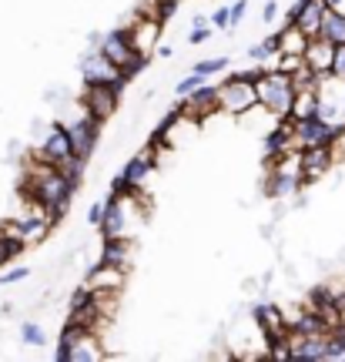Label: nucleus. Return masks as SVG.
Listing matches in <instances>:
<instances>
[{
	"label": "nucleus",
	"mask_w": 345,
	"mask_h": 362,
	"mask_svg": "<svg viewBox=\"0 0 345 362\" xmlns=\"http://www.w3.org/2000/svg\"><path fill=\"white\" fill-rule=\"evenodd\" d=\"M74 192H77V185L67 178L64 171L54 168V165H44V161L34 158V165H30V171H27V178H24V194L37 208H44L47 218L51 221L64 218Z\"/></svg>",
	"instance_id": "nucleus-1"
},
{
	"label": "nucleus",
	"mask_w": 345,
	"mask_h": 362,
	"mask_svg": "<svg viewBox=\"0 0 345 362\" xmlns=\"http://www.w3.org/2000/svg\"><path fill=\"white\" fill-rule=\"evenodd\" d=\"M255 94H258V104L271 111L275 117H285L288 107H292V98H295V84H292V74L285 71H262L255 78Z\"/></svg>",
	"instance_id": "nucleus-2"
},
{
	"label": "nucleus",
	"mask_w": 345,
	"mask_h": 362,
	"mask_svg": "<svg viewBox=\"0 0 345 362\" xmlns=\"http://www.w3.org/2000/svg\"><path fill=\"white\" fill-rule=\"evenodd\" d=\"M101 54L111 61V64L121 67L128 81L138 78L141 71H144V64H148V54H138L134 47H131L128 30H124V27H117V30H111V34H104L101 37Z\"/></svg>",
	"instance_id": "nucleus-3"
},
{
	"label": "nucleus",
	"mask_w": 345,
	"mask_h": 362,
	"mask_svg": "<svg viewBox=\"0 0 345 362\" xmlns=\"http://www.w3.org/2000/svg\"><path fill=\"white\" fill-rule=\"evenodd\" d=\"M255 104H258L255 81L248 78V74H235V78H228L218 88V111H225V115L242 117V115H248Z\"/></svg>",
	"instance_id": "nucleus-4"
},
{
	"label": "nucleus",
	"mask_w": 345,
	"mask_h": 362,
	"mask_svg": "<svg viewBox=\"0 0 345 362\" xmlns=\"http://www.w3.org/2000/svg\"><path fill=\"white\" fill-rule=\"evenodd\" d=\"M61 124H64L67 134H71L74 155H81V158L94 155V148H98V141H101V121H98L94 115H88L84 104H81V115L71 117V121H61Z\"/></svg>",
	"instance_id": "nucleus-5"
},
{
	"label": "nucleus",
	"mask_w": 345,
	"mask_h": 362,
	"mask_svg": "<svg viewBox=\"0 0 345 362\" xmlns=\"http://www.w3.org/2000/svg\"><path fill=\"white\" fill-rule=\"evenodd\" d=\"M81 74H84V84H111V88H124V71L117 64H111L101 51H90L84 61H81Z\"/></svg>",
	"instance_id": "nucleus-6"
},
{
	"label": "nucleus",
	"mask_w": 345,
	"mask_h": 362,
	"mask_svg": "<svg viewBox=\"0 0 345 362\" xmlns=\"http://www.w3.org/2000/svg\"><path fill=\"white\" fill-rule=\"evenodd\" d=\"M117 94H121V90L111 88V84H84L81 104H84V111H88V115H94L104 124V121L117 111V104H121Z\"/></svg>",
	"instance_id": "nucleus-7"
},
{
	"label": "nucleus",
	"mask_w": 345,
	"mask_h": 362,
	"mask_svg": "<svg viewBox=\"0 0 345 362\" xmlns=\"http://www.w3.org/2000/svg\"><path fill=\"white\" fill-rule=\"evenodd\" d=\"M339 124L325 121V117H305V121H292V141L298 148H315V144H329L335 138Z\"/></svg>",
	"instance_id": "nucleus-8"
},
{
	"label": "nucleus",
	"mask_w": 345,
	"mask_h": 362,
	"mask_svg": "<svg viewBox=\"0 0 345 362\" xmlns=\"http://www.w3.org/2000/svg\"><path fill=\"white\" fill-rule=\"evenodd\" d=\"M54 221L44 215V211H34V215H24V218L17 221H7V225H0V232L7 235H17L24 245H37V242H44L47 235H51Z\"/></svg>",
	"instance_id": "nucleus-9"
},
{
	"label": "nucleus",
	"mask_w": 345,
	"mask_h": 362,
	"mask_svg": "<svg viewBox=\"0 0 345 362\" xmlns=\"http://www.w3.org/2000/svg\"><path fill=\"white\" fill-rule=\"evenodd\" d=\"M84 282H88L98 296H121V292H124V282H128V269L107 265V262H94V269L88 272Z\"/></svg>",
	"instance_id": "nucleus-10"
},
{
	"label": "nucleus",
	"mask_w": 345,
	"mask_h": 362,
	"mask_svg": "<svg viewBox=\"0 0 345 362\" xmlns=\"http://www.w3.org/2000/svg\"><path fill=\"white\" fill-rule=\"evenodd\" d=\"M74 155V148H71V134H67V128L57 121L47 134H44V141H40L37 148V161H44V165H61V161H67V158Z\"/></svg>",
	"instance_id": "nucleus-11"
},
{
	"label": "nucleus",
	"mask_w": 345,
	"mask_h": 362,
	"mask_svg": "<svg viewBox=\"0 0 345 362\" xmlns=\"http://www.w3.org/2000/svg\"><path fill=\"white\" fill-rule=\"evenodd\" d=\"M335 165L332 148L329 144H315V148H298V175H302V185L322 178L325 171Z\"/></svg>",
	"instance_id": "nucleus-12"
},
{
	"label": "nucleus",
	"mask_w": 345,
	"mask_h": 362,
	"mask_svg": "<svg viewBox=\"0 0 345 362\" xmlns=\"http://www.w3.org/2000/svg\"><path fill=\"white\" fill-rule=\"evenodd\" d=\"M124 30H128V40H131V47H134V51H138V54H151L154 40H158V34H161V24H158V17H154V13H148V17L131 21Z\"/></svg>",
	"instance_id": "nucleus-13"
},
{
	"label": "nucleus",
	"mask_w": 345,
	"mask_h": 362,
	"mask_svg": "<svg viewBox=\"0 0 345 362\" xmlns=\"http://www.w3.org/2000/svg\"><path fill=\"white\" fill-rule=\"evenodd\" d=\"M322 17H325V4H322V0H302L292 11L288 24H295L302 34H308V37H319Z\"/></svg>",
	"instance_id": "nucleus-14"
},
{
	"label": "nucleus",
	"mask_w": 345,
	"mask_h": 362,
	"mask_svg": "<svg viewBox=\"0 0 345 362\" xmlns=\"http://www.w3.org/2000/svg\"><path fill=\"white\" fill-rule=\"evenodd\" d=\"M151 171H154L151 151H138V155L128 158V165L121 168V175H117V185H124V188H144V181L151 178Z\"/></svg>",
	"instance_id": "nucleus-15"
},
{
	"label": "nucleus",
	"mask_w": 345,
	"mask_h": 362,
	"mask_svg": "<svg viewBox=\"0 0 345 362\" xmlns=\"http://www.w3.org/2000/svg\"><path fill=\"white\" fill-rule=\"evenodd\" d=\"M188 101L181 104V111L185 117H194V121H205V115L218 111V88H205V84H198L192 94H185Z\"/></svg>",
	"instance_id": "nucleus-16"
},
{
	"label": "nucleus",
	"mask_w": 345,
	"mask_h": 362,
	"mask_svg": "<svg viewBox=\"0 0 345 362\" xmlns=\"http://www.w3.org/2000/svg\"><path fill=\"white\" fill-rule=\"evenodd\" d=\"M332 57H335V44H329L325 37H312L308 40L305 54H302V61H305L319 78H329V71H332Z\"/></svg>",
	"instance_id": "nucleus-17"
},
{
	"label": "nucleus",
	"mask_w": 345,
	"mask_h": 362,
	"mask_svg": "<svg viewBox=\"0 0 345 362\" xmlns=\"http://www.w3.org/2000/svg\"><path fill=\"white\" fill-rule=\"evenodd\" d=\"M98 262L128 269L131 265V238H101V255H98Z\"/></svg>",
	"instance_id": "nucleus-18"
},
{
	"label": "nucleus",
	"mask_w": 345,
	"mask_h": 362,
	"mask_svg": "<svg viewBox=\"0 0 345 362\" xmlns=\"http://www.w3.org/2000/svg\"><path fill=\"white\" fill-rule=\"evenodd\" d=\"M298 185H302V178H298V175H292V171H279V168H271L269 185H265V192H269L271 198H295V192H298Z\"/></svg>",
	"instance_id": "nucleus-19"
},
{
	"label": "nucleus",
	"mask_w": 345,
	"mask_h": 362,
	"mask_svg": "<svg viewBox=\"0 0 345 362\" xmlns=\"http://www.w3.org/2000/svg\"><path fill=\"white\" fill-rule=\"evenodd\" d=\"M319 115V90H295L292 98V107H288V115L292 121H305V117H315Z\"/></svg>",
	"instance_id": "nucleus-20"
},
{
	"label": "nucleus",
	"mask_w": 345,
	"mask_h": 362,
	"mask_svg": "<svg viewBox=\"0 0 345 362\" xmlns=\"http://www.w3.org/2000/svg\"><path fill=\"white\" fill-rule=\"evenodd\" d=\"M319 37H325L329 44H345V11H329L325 7V17H322L319 27Z\"/></svg>",
	"instance_id": "nucleus-21"
},
{
	"label": "nucleus",
	"mask_w": 345,
	"mask_h": 362,
	"mask_svg": "<svg viewBox=\"0 0 345 362\" xmlns=\"http://www.w3.org/2000/svg\"><path fill=\"white\" fill-rule=\"evenodd\" d=\"M308 34H302L295 24H288L285 30L279 34V54H292V57H302L305 54V47H308Z\"/></svg>",
	"instance_id": "nucleus-22"
},
{
	"label": "nucleus",
	"mask_w": 345,
	"mask_h": 362,
	"mask_svg": "<svg viewBox=\"0 0 345 362\" xmlns=\"http://www.w3.org/2000/svg\"><path fill=\"white\" fill-rule=\"evenodd\" d=\"M24 242L17 238V235H7V232H0V265H7V262H13L21 252H24Z\"/></svg>",
	"instance_id": "nucleus-23"
},
{
	"label": "nucleus",
	"mask_w": 345,
	"mask_h": 362,
	"mask_svg": "<svg viewBox=\"0 0 345 362\" xmlns=\"http://www.w3.org/2000/svg\"><path fill=\"white\" fill-rule=\"evenodd\" d=\"M248 57H252V61H269V57H279V34H275V37H265L262 44H252V47H248Z\"/></svg>",
	"instance_id": "nucleus-24"
},
{
	"label": "nucleus",
	"mask_w": 345,
	"mask_h": 362,
	"mask_svg": "<svg viewBox=\"0 0 345 362\" xmlns=\"http://www.w3.org/2000/svg\"><path fill=\"white\" fill-rule=\"evenodd\" d=\"M57 168L64 171L67 178H71V181H74V185H77V181L84 178V168H88V158H81V155H71V158H67V161H61Z\"/></svg>",
	"instance_id": "nucleus-25"
},
{
	"label": "nucleus",
	"mask_w": 345,
	"mask_h": 362,
	"mask_svg": "<svg viewBox=\"0 0 345 362\" xmlns=\"http://www.w3.org/2000/svg\"><path fill=\"white\" fill-rule=\"evenodd\" d=\"M21 342H27V346H34V349H37V346L47 342V332H44L37 322H24L21 325Z\"/></svg>",
	"instance_id": "nucleus-26"
},
{
	"label": "nucleus",
	"mask_w": 345,
	"mask_h": 362,
	"mask_svg": "<svg viewBox=\"0 0 345 362\" xmlns=\"http://www.w3.org/2000/svg\"><path fill=\"white\" fill-rule=\"evenodd\" d=\"M228 67V57H211V61H201V64H194V71L198 74H218V71H225Z\"/></svg>",
	"instance_id": "nucleus-27"
},
{
	"label": "nucleus",
	"mask_w": 345,
	"mask_h": 362,
	"mask_svg": "<svg viewBox=\"0 0 345 362\" xmlns=\"http://www.w3.org/2000/svg\"><path fill=\"white\" fill-rule=\"evenodd\" d=\"M329 78L345 81V44H339V47H335V57H332V71H329Z\"/></svg>",
	"instance_id": "nucleus-28"
},
{
	"label": "nucleus",
	"mask_w": 345,
	"mask_h": 362,
	"mask_svg": "<svg viewBox=\"0 0 345 362\" xmlns=\"http://www.w3.org/2000/svg\"><path fill=\"white\" fill-rule=\"evenodd\" d=\"M198 84H205V74H198V71H192L188 78H181V81H178V88H175V90H178L181 98H185V94H192V90L198 88Z\"/></svg>",
	"instance_id": "nucleus-29"
},
{
	"label": "nucleus",
	"mask_w": 345,
	"mask_h": 362,
	"mask_svg": "<svg viewBox=\"0 0 345 362\" xmlns=\"http://www.w3.org/2000/svg\"><path fill=\"white\" fill-rule=\"evenodd\" d=\"M208 34H211V27H208V21H205V17H194V30L188 34V40H192V44H205Z\"/></svg>",
	"instance_id": "nucleus-30"
},
{
	"label": "nucleus",
	"mask_w": 345,
	"mask_h": 362,
	"mask_svg": "<svg viewBox=\"0 0 345 362\" xmlns=\"http://www.w3.org/2000/svg\"><path fill=\"white\" fill-rule=\"evenodd\" d=\"M329 148H332V158H335V161H339V158H345V124L335 131V138L329 141Z\"/></svg>",
	"instance_id": "nucleus-31"
},
{
	"label": "nucleus",
	"mask_w": 345,
	"mask_h": 362,
	"mask_svg": "<svg viewBox=\"0 0 345 362\" xmlns=\"http://www.w3.org/2000/svg\"><path fill=\"white\" fill-rule=\"evenodd\" d=\"M211 27H218V30H228V27H231V13H228V7H218V11L211 13Z\"/></svg>",
	"instance_id": "nucleus-32"
},
{
	"label": "nucleus",
	"mask_w": 345,
	"mask_h": 362,
	"mask_svg": "<svg viewBox=\"0 0 345 362\" xmlns=\"http://www.w3.org/2000/svg\"><path fill=\"white\" fill-rule=\"evenodd\" d=\"M27 275H30V272H27V269H11V272H4V275H0V285H13V282H24Z\"/></svg>",
	"instance_id": "nucleus-33"
},
{
	"label": "nucleus",
	"mask_w": 345,
	"mask_h": 362,
	"mask_svg": "<svg viewBox=\"0 0 345 362\" xmlns=\"http://www.w3.org/2000/svg\"><path fill=\"white\" fill-rule=\"evenodd\" d=\"M245 11H248V4H245V0H238L235 7H228V13H231V27H238V24H242Z\"/></svg>",
	"instance_id": "nucleus-34"
},
{
	"label": "nucleus",
	"mask_w": 345,
	"mask_h": 362,
	"mask_svg": "<svg viewBox=\"0 0 345 362\" xmlns=\"http://www.w3.org/2000/svg\"><path fill=\"white\" fill-rule=\"evenodd\" d=\"M101 215H104V202H94V205H90V211H88V221H90V225H98V221H101Z\"/></svg>",
	"instance_id": "nucleus-35"
},
{
	"label": "nucleus",
	"mask_w": 345,
	"mask_h": 362,
	"mask_svg": "<svg viewBox=\"0 0 345 362\" xmlns=\"http://www.w3.org/2000/svg\"><path fill=\"white\" fill-rule=\"evenodd\" d=\"M279 17V4H265V21H275Z\"/></svg>",
	"instance_id": "nucleus-36"
},
{
	"label": "nucleus",
	"mask_w": 345,
	"mask_h": 362,
	"mask_svg": "<svg viewBox=\"0 0 345 362\" xmlns=\"http://www.w3.org/2000/svg\"><path fill=\"white\" fill-rule=\"evenodd\" d=\"M322 4H325L329 11H342V4H345V0H322Z\"/></svg>",
	"instance_id": "nucleus-37"
}]
</instances>
